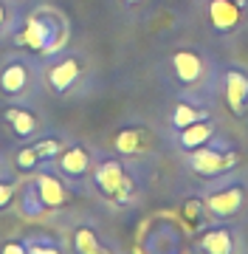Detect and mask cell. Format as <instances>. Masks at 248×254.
<instances>
[{"instance_id":"obj_7","label":"cell","mask_w":248,"mask_h":254,"mask_svg":"<svg viewBox=\"0 0 248 254\" xmlns=\"http://www.w3.org/2000/svg\"><path fill=\"white\" fill-rule=\"evenodd\" d=\"M172 71L184 85H192V82L200 79L203 63H200V57L195 54V51H178V54L172 57Z\"/></svg>"},{"instance_id":"obj_25","label":"cell","mask_w":248,"mask_h":254,"mask_svg":"<svg viewBox=\"0 0 248 254\" xmlns=\"http://www.w3.org/2000/svg\"><path fill=\"white\" fill-rule=\"evenodd\" d=\"M127 3H138V0H127Z\"/></svg>"},{"instance_id":"obj_12","label":"cell","mask_w":248,"mask_h":254,"mask_svg":"<svg viewBox=\"0 0 248 254\" xmlns=\"http://www.w3.org/2000/svg\"><path fill=\"white\" fill-rule=\"evenodd\" d=\"M211 133H214V125H211V122H195V125L184 127V130L178 133V144L192 153V150H198V147H203L209 141Z\"/></svg>"},{"instance_id":"obj_13","label":"cell","mask_w":248,"mask_h":254,"mask_svg":"<svg viewBox=\"0 0 248 254\" xmlns=\"http://www.w3.org/2000/svg\"><path fill=\"white\" fill-rule=\"evenodd\" d=\"M198 249L206 252V254H231V249H234L231 232L229 229H209V232L198 240Z\"/></svg>"},{"instance_id":"obj_20","label":"cell","mask_w":248,"mask_h":254,"mask_svg":"<svg viewBox=\"0 0 248 254\" xmlns=\"http://www.w3.org/2000/svg\"><path fill=\"white\" fill-rule=\"evenodd\" d=\"M37 153H40V158H54V155H59L65 150V141L62 138H43V141H37Z\"/></svg>"},{"instance_id":"obj_9","label":"cell","mask_w":248,"mask_h":254,"mask_svg":"<svg viewBox=\"0 0 248 254\" xmlns=\"http://www.w3.org/2000/svg\"><path fill=\"white\" fill-rule=\"evenodd\" d=\"M209 17H211V26L217 31H231L240 23V6L231 3V0H211Z\"/></svg>"},{"instance_id":"obj_22","label":"cell","mask_w":248,"mask_h":254,"mask_svg":"<svg viewBox=\"0 0 248 254\" xmlns=\"http://www.w3.org/2000/svg\"><path fill=\"white\" fill-rule=\"evenodd\" d=\"M200 200H186V203H184V212H186V218H198V215H200Z\"/></svg>"},{"instance_id":"obj_16","label":"cell","mask_w":248,"mask_h":254,"mask_svg":"<svg viewBox=\"0 0 248 254\" xmlns=\"http://www.w3.org/2000/svg\"><path fill=\"white\" fill-rule=\"evenodd\" d=\"M200 119H206V113L192 108V105H186V102H181V105L172 110V125L178 127V130H184V127L195 125V122H200Z\"/></svg>"},{"instance_id":"obj_11","label":"cell","mask_w":248,"mask_h":254,"mask_svg":"<svg viewBox=\"0 0 248 254\" xmlns=\"http://www.w3.org/2000/svg\"><path fill=\"white\" fill-rule=\"evenodd\" d=\"M28 85V68L23 63H9L3 71H0V91L14 96V93L26 91Z\"/></svg>"},{"instance_id":"obj_6","label":"cell","mask_w":248,"mask_h":254,"mask_svg":"<svg viewBox=\"0 0 248 254\" xmlns=\"http://www.w3.org/2000/svg\"><path fill=\"white\" fill-rule=\"evenodd\" d=\"M34 184H37V190H40V198H43V203H46L48 209H56V206H62L65 200H68V190H65V184L59 181L56 175L37 173V178H34Z\"/></svg>"},{"instance_id":"obj_18","label":"cell","mask_w":248,"mask_h":254,"mask_svg":"<svg viewBox=\"0 0 248 254\" xmlns=\"http://www.w3.org/2000/svg\"><path fill=\"white\" fill-rule=\"evenodd\" d=\"M74 249L79 254H96L101 249V243L96 240V235H93L91 229H76V235H74Z\"/></svg>"},{"instance_id":"obj_10","label":"cell","mask_w":248,"mask_h":254,"mask_svg":"<svg viewBox=\"0 0 248 254\" xmlns=\"http://www.w3.org/2000/svg\"><path fill=\"white\" fill-rule=\"evenodd\" d=\"M3 116H6L11 133H14L17 138H31V136H34V130H37V116H34L31 110H26V108H9Z\"/></svg>"},{"instance_id":"obj_4","label":"cell","mask_w":248,"mask_h":254,"mask_svg":"<svg viewBox=\"0 0 248 254\" xmlns=\"http://www.w3.org/2000/svg\"><path fill=\"white\" fill-rule=\"evenodd\" d=\"M243 206V190L240 187H229V190L211 192L206 198V212L211 218H234Z\"/></svg>"},{"instance_id":"obj_2","label":"cell","mask_w":248,"mask_h":254,"mask_svg":"<svg viewBox=\"0 0 248 254\" xmlns=\"http://www.w3.org/2000/svg\"><path fill=\"white\" fill-rule=\"evenodd\" d=\"M189 167H192L198 175H206V178H214V175H223L237 167V153H220V150H211V147H198L189 155Z\"/></svg>"},{"instance_id":"obj_1","label":"cell","mask_w":248,"mask_h":254,"mask_svg":"<svg viewBox=\"0 0 248 254\" xmlns=\"http://www.w3.org/2000/svg\"><path fill=\"white\" fill-rule=\"evenodd\" d=\"M93 181H96V190L104 195V198L113 200H127L130 195V181L124 175V167H121L116 158H104V161L96 164V173H93Z\"/></svg>"},{"instance_id":"obj_14","label":"cell","mask_w":248,"mask_h":254,"mask_svg":"<svg viewBox=\"0 0 248 254\" xmlns=\"http://www.w3.org/2000/svg\"><path fill=\"white\" fill-rule=\"evenodd\" d=\"M113 147H116L119 153H124V155L141 153V150L147 147V133H144L141 127H127V130L116 133V138H113Z\"/></svg>"},{"instance_id":"obj_21","label":"cell","mask_w":248,"mask_h":254,"mask_svg":"<svg viewBox=\"0 0 248 254\" xmlns=\"http://www.w3.org/2000/svg\"><path fill=\"white\" fill-rule=\"evenodd\" d=\"M11 198H14V187H11L9 181H0V209L9 206Z\"/></svg>"},{"instance_id":"obj_5","label":"cell","mask_w":248,"mask_h":254,"mask_svg":"<svg viewBox=\"0 0 248 254\" xmlns=\"http://www.w3.org/2000/svg\"><path fill=\"white\" fill-rule=\"evenodd\" d=\"M76 76H79V60L76 57H65V60H59V63H54L48 68V85L56 93L68 91L76 82Z\"/></svg>"},{"instance_id":"obj_15","label":"cell","mask_w":248,"mask_h":254,"mask_svg":"<svg viewBox=\"0 0 248 254\" xmlns=\"http://www.w3.org/2000/svg\"><path fill=\"white\" fill-rule=\"evenodd\" d=\"M48 206L43 203V198H40L37 184H28L26 190H23V195H20V212H23L26 218H40Z\"/></svg>"},{"instance_id":"obj_24","label":"cell","mask_w":248,"mask_h":254,"mask_svg":"<svg viewBox=\"0 0 248 254\" xmlns=\"http://www.w3.org/2000/svg\"><path fill=\"white\" fill-rule=\"evenodd\" d=\"M6 20H9V14H6V6H3V0H0V31H3V26H6Z\"/></svg>"},{"instance_id":"obj_19","label":"cell","mask_w":248,"mask_h":254,"mask_svg":"<svg viewBox=\"0 0 248 254\" xmlns=\"http://www.w3.org/2000/svg\"><path fill=\"white\" fill-rule=\"evenodd\" d=\"M43 161V158H40V153H37V147L31 144V147H23V150H20L17 153V158H14V164H17L20 170H37V164Z\"/></svg>"},{"instance_id":"obj_23","label":"cell","mask_w":248,"mask_h":254,"mask_svg":"<svg viewBox=\"0 0 248 254\" xmlns=\"http://www.w3.org/2000/svg\"><path fill=\"white\" fill-rule=\"evenodd\" d=\"M3 252L6 254H23L26 252V243H6L3 246Z\"/></svg>"},{"instance_id":"obj_8","label":"cell","mask_w":248,"mask_h":254,"mask_svg":"<svg viewBox=\"0 0 248 254\" xmlns=\"http://www.w3.org/2000/svg\"><path fill=\"white\" fill-rule=\"evenodd\" d=\"M59 170L65 175H71V178L88 175V170H91V155H88V150H82V147H65L62 153H59Z\"/></svg>"},{"instance_id":"obj_17","label":"cell","mask_w":248,"mask_h":254,"mask_svg":"<svg viewBox=\"0 0 248 254\" xmlns=\"http://www.w3.org/2000/svg\"><path fill=\"white\" fill-rule=\"evenodd\" d=\"M23 40H26L34 51H43V48H46V40H48V28L43 26L40 20H28L26 31H23Z\"/></svg>"},{"instance_id":"obj_3","label":"cell","mask_w":248,"mask_h":254,"mask_svg":"<svg viewBox=\"0 0 248 254\" xmlns=\"http://www.w3.org/2000/svg\"><path fill=\"white\" fill-rule=\"evenodd\" d=\"M223 93H226V102H229L231 113L240 116L248 105V73L240 71V68H229L226 79H223Z\"/></svg>"}]
</instances>
